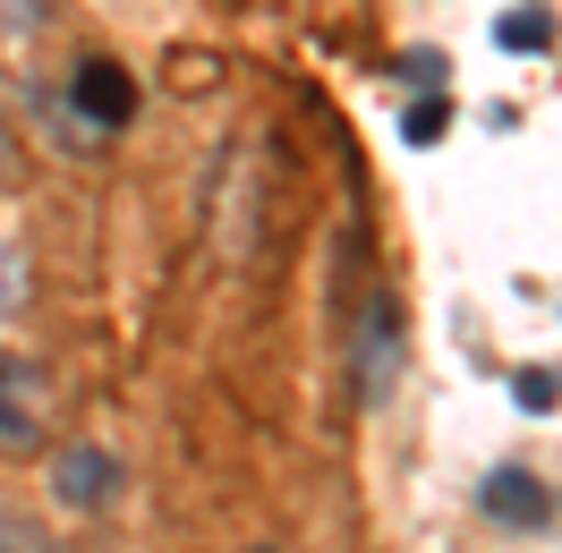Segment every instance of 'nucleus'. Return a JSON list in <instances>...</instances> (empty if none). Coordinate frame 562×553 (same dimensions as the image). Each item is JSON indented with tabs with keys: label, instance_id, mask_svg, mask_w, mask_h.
Here are the masks:
<instances>
[{
	"label": "nucleus",
	"instance_id": "f257e3e1",
	"mask_svg": "<svg viewBox=\"0 0 562 553\" xmlns=\"http://www.w3.org/2000/svg\"><path fill=\"white\" fill-rule=\"evenodd\" d=\"M392 366H401V307L375 298L367 324H358V400H367V409L392 392Z\"/></svg>",
	"mask_w": 562,
	"mask_h": 553
},
{
	"label": "nucleus",
	"instance_id": "f03ea898",
	"mask_svg": "<svg viewBox=\"0 0 562 553\" xmlns=\"http://www.w3.org/2000/svg\"><path fill=\"white\" fill-rule=\"evenodd\" d=\"M52 494H60L69 511H103L111 494H120V460H111L103 443H77V451H60V469H52Z\"/></svg>",
	"mask_w": 562,
	"mask_h": 553
},
{
	"label": "nucleus",
	"instance_id": "7ed1b4c3",
	"mask_svg": "<svg viewBox=\"0 0 562 553\" xmlns=\"http://www.w3.org/2000/svg\"><path fill=\"white\" fill-rule=\"evenodd\" d=\"M0 443L9 451L43 443V375L35 366H0Z\"/></svg>",
	"mask_w": 562,
	"mask_h": 553
},
{
	"label": "nucleus",
	"instance_id": "20e7f679",
	"mask_svg": "<svg viewBox=\"0 0 562 553\" xmlns=\"http://www.w3.org/2000/svg\"><path fill=\"white\" fill-rule=\"evenodd\" d=\"M128 103H137V94H128V77L111 69V60H86V69H77V120L120 128V120H128Z\"/></svg>",
	"mask_w": 562,
	"mask_h": 553
},
{
	"label": "nucleus",
	"instance_id": "39448f33",
	"mask_svg": "<svg viewBox=\"0 0 562 553\" xmlns=\"http://www.w3.org/2000/svg\"><path fill=\"white\" fill-rule=\"evenodd\" d=\"M486 511L512 519V528H537V519H554V503H546V485L528 477V469H494L486 477Z\"/></svg>",
	"mask_w": 562,
	"mask_h": 553
},
{
	"label": "nucleus",
	"instance_id": "423d86ee",
	"mask_svg": "<svg viewBox=\"0 0 562 553\" xmlns=\"http://www.w3.org/2000/svg\"><path fill=\"white\" fill-rule=\"evenodd\" d=\"M494 35L512 43V52H537V43H554V18H546V9H512Z\"/></svg>",
	"mask_w": 562,
	"mask_h": 553
},
{
	"label": "nucleus",
	"instance_id": "0eeeda50",
	"mask_svg": "<svg viewBox=\"0 0 562 553\" xmlns=\"http://www.w3.org/2000/svg\"><path fill=\"white\" fill-rule=\"evenodd\" d=\"M512 392H520V409H554V400H562V383L546 375V366H520V383H512Z\"/></svg>",
	"mask_w": 562,
	"mask_h": 553
},
{
	"label": "nucleus",
	"instance_id": "6e6552de",
	"mask_svg": "<svg viewBox=\"0 0 562 553\" xmlns=\"http://www.w3.org/2000/svg\"><path fill=\"white\" fill-rule=\"evenodd\" d=\"M52 18V0H0V35H35Z\"/></svg>",
	"mask_w": 562,
	"mask_h": 553
},
{
	"label": "nucleus",
	"instance_id": "1a4fd4ad",
	"mask_svg": "<svg viewBox=\"0 0 562 553\" xmlns=\"http://www.w3.org/2000/svg\"><path fill=\"white\" fill-rule=\"evenodd\" d=\"M443 137V103H418L409 111V145H435Z\"/></svg>",
	"mask_w": 562,
	"mask_h": 553
},
{
	"label": "nucleus",
	"instance_id": "9d476101",
	"mask_svg": "<svg viewBox=\"0 0 562 553\" xmlns=\"http://www.w3.org/2000/svg\"><path fill=\"white\" fill-rule=\"evenodd\" d=\"M0 553H43V537L26 528V519H0Z\"/></svg>",
	"mask_w": 562,
	"mask_h": 553
},
{
	"label": "nucleus",
	"instance_id": "9b49d317",
	"mask_svg": "<svg viewBox=\"0 0 562 553\" xmlns=\"http://www.w3.org/2000/svg\"><path fill=\"white\" fill-rule=\"evenodd\" d=\"M409 77H418L426 94H435V86H443V52H409Z\"/></svg>",
	"mask_w": 562,
	"mask_h": 553
},
{
	"label": "nucleus",
	"instance_id": "f8f14e48",
	"mask_svg": "<svg viewBox=\"0 0 562 553\" xmlns=\"http://www.w3.org/2000/svg\"><path fill=\"white\" fill-rule=\"evenodd\" d=\"M26 298V281H18V256H0V307H18Z\"/></svg>",
	"mask_w": 562,
	"mask_h": 553
}]
</instances>
